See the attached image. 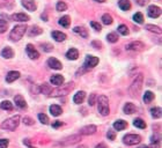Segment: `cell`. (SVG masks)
<instances>
[{
    "label": "cell",
    "instance_id": "1",
    "mask_svg": "<svg viewBox=\"0 0 162 148\" xmlns=\"http://www.w3.org/2000/svg\"><path fill=\"white\" fill-rule=\"evenodd\" d=\"M142 82H144V76L142 74H139L137 75V78L133 80L132 85L130 86L129 88V93L132 97H137V96L140 94L141 91V88H142Z\"/></svg>",
    "mask_w": 162,
    "mask_h": 148
},
{
    "label": "cell",
    "instance_id": "2",
    "mask_svg": "<svg viewBox=\"0 0 162 148\" xmlns=\"http://www.w3.org/2000/svg\"><path fill=\"white\" fill-rule=\"evenodd\" d=\"M27 27L24 24H17L12 29L11 34H9V38L13 42H17L22 38V36L26 34Z\"/></svg>",
    "mask_w": 162,
    "mask_h": 148
},
{
    "label": "cell",
    "instance_id": "3",
    "mask_svg": "<svg viewBox=\"0 0 162 148\" xmlns=\"http://www.w3.org/2000/svg\"><path fill=\"white\" fill-rule=\"evenodd\" d=\"M20 124V116H13L8 119H6L5 122H2L1 124V128L2 130H7V131H14L16 130V127Z\"/></svg>",
    "mask_w": 162,
    "mask_h": 148
},
{
    "label": "cell",
    "instance_id": "4",
    "mask_svg": "<svg viewBox=\"0 0 162 148\" xmlns=\"http://www.w3.org/2000/svg\"><path fill=\"white\" fill-rule=\"evenodd\" d=\"M99 112L102 116H108L110 113V108H109V98L104 95H101L99 97Z\"/></svg>",
    "mask_w": 162,
    "mask_h": 148
},
{
    "label": "cell",
    "instance_id": "5",
    "mask_svg": "<svg viewBox=\"0 0 162 148\" xmlns=\"http://www.w3.org/2000/svg\"><path fill=\"white\" fill-rule=\"evenodd\" d=\"M58 87H59V88L56 90H52L50 95L55 96V97H57V96L67 95L68 93L74 88V83L73 82H68V83H66V85H64L63 87H60V86H58Z\"/></svg>",
    "mask_w": 162,
    "mask_h": 148
},
{
    "label": "cell",
    "instance_id": "6",
    "mask_svg": "<svg viewBox=\"0 0 162 148\" xmlns=\"http://www.w3.org/2000/svg\"><path fill=\"white\" fill-rule=\"evenodd\" d=\"M123 142L127 145V146H134L141 142V137L138 134H126L123 138Z\"/></svg>",
    "mask_w": 162,
    "mask_h": 148
},
{
    "label": "cell",
    "instance_id": "7",
    "mask_svg": "<svg viewBox=\"0 0 162 148\" xmlns=\"http://www.w3.org/2000/svg\"><path fill=\"white\" fill-rule=\"evenodd\" d=\"M80 140H81V135H72V137H68L62 141H59L57 145H59V146H71V145L79 142Z\"/></svg>",
    "mask_w": 162,
    "mask_h": 148
},
{
    "label": "cell",
    "instance_id": "8",
    "mask_svg": "<svg viewBox=\"0 0 162 148\" xmlns=\"http://www.w3.org/2000/svg\"><path fill=\"white\" fill-rule=\"evenodd\" d=\"M97 64H99V58H97V57L87 56V57H86V60H85V63H84V67L86 69L94 68Z\"/></svg>",
    "mask_w": 162,
    "mask_h": 148
},
{
    "label": "cell",
    "instance_id": "9",
    "mask_svg": "<svg viewBox=\"0 0 162 148\" xmlns=\"http://www.w3.org/2000/svg\"><path fill=\"white\" fill-rule=\"evenodd\" d=\"M145 49V45L142 42H131L130 44L126 45V50H130V51H142Z\"/></svg>",
    "mask_w": 162,
    "mask_h": 148
},
{
    "label": "cell",
    "instance_id": "10",
    "mask_svg": "<svg viewBox=\"0 0 162 148\" xmlns=\"http://www.w3.org/2000/svg\"><path fill=\"white\" fill-rule=\"evenodd\" d=\"M147 14H148V16L152 17V19H156V17H159V16L161 15V8L155 5H152L148 7Z\"/></svg>",
    "mask_w": 162,
    "mask_h": 148
},
{
    "label": "cell",
    "instance_id": "11",
    "mask_svg": "<svg viewBox=\"0 0 162 148\" xmlns=\"http://www.w3.org/2000/svg\"><path fill=\"white\" fill-rule=\"evenodd\" d=\"M26 51H27L28 57H29L30 59H38L40 58V53H38V51H37L36 49L34 48L32 44H28V45H27Z\"/></svg>",
    "mask_w": 162,
    "mask_h": 148
},
{
    "label": "cell",
    "instance_id": "12",
    "mask_svg": "<svg viewBox=\"0 0 162 148\" xmlns=\"http://www.w3.org/2000/svg\"><path fill=\"white\" fill-rule=\"evenodd\" d=\"M96 131H97V127L95 125H87L80 130V134L81 135H92V134L96 133Z\"/></svg>",
    "mask_w": 162,
    "mask_h": 148
},
{
    "label": "cell",
    "instance_id": "13",
    "mask_svg": "<svg viewBox=\"0 0 162 148\" xmlns=\"http://www.w3.org/2000/svg\"><path fill=\"white\" fill-rule=\"evenodd\" d=\"M14 102H15V104L17 108H20L21 110H26L27 109V103H26V100L23 98V96L22 95H16L14 97Z\"/></svg>",
    "mask_w": 162,
    "mask_h": 148
},
{
    "label": "cell",
    "instance_id": "14",
    "mask_svg": "<svg viewBox=\"0 0 162 148\" xmlns=\"http://www.w3.org/2000/svg\"><path fill=\"white\" fill-rule=\"evenodd\" d=\"M47 65H49V66L53 69H62L63 68V65H62V63H60L58 59L53 58V57L49 58V60H47Z\"/></svg>",
    "mask_w": 162,
    "mask_h": 148
},
{
    "label": "cell",
    "instance_id": "15",
    "mask_svg": "<svg viewBox=\"0 0 162 148\" xmlns=\"http://www.w3.org/2000/svg\"><path fill=\"white\" fill-rule=\"evenodd\" d=\"M22 6L30 12L36 11V8H37L36 2H35L34 0H22Z\"/></svg>",
    "mask_w": 162,
    "mask_h": 148
},
{
    "label": "cell",
    "instance_id": "16",
    "mask_svg": "<svg viewBox=\"0 0 162 148\" xmlns=\"http://www.w3.org/2000/svg\"><path fill=\"white\" fill-rule=\"evenodd\" d=\"M20 78V73L17 72V71H11V72H8L7 74V76H6V81L8 82V83H12V82H14L15 80H17Z\"/></svg>",
    "mask_w": 162,
    "mask_h": 148
},
{
    "label": "cell",
    "instance_id": "17",
    "mask_svg": "<svg viewBox=\"0 0 162 148\" xmlns=\"http://www.w3.org/2000/svg\"><path fill=\"white\" fill-rule=\"evenodd\" d=\"M12 19L14 21H19V22H27L29 21V16L24 14V13H16V14H13L12 15Z\"/></svg>",
    "mask_w": 162,
    "mask_h": 148
},
{
    "label": "cell",
    "instance_id": "18",
    "mask_svg": "<svg viewBox=\"0 0 162 148\" xmlns=\"http://www.w3.org/2000/svg\"><path fill=\"white\" fill-rule=\"evenodd\" d=\"M50 82L55 86H62L64 83V78L63 75L60 74H56V75H52L51 79H50Z\"/></svg>",
    "mask_w": 162,
    "mask_h": 148
},
{
    "label": "cell",
    "instance_id": "19",
    "mask_svg": "<svg viewBox=\"0 0 162 148\" xmlns=\"http://www.w3.org/2000/svg\"><path fill=\"white\" fill-rule=\"evenodd\" d=\"M86 98V93L85 91H78L75 95L73 96V102L75 104H81Z\"/></svg>",
    "mask_w": 162,
    "mask_h": 148
},
{
    "label": "cell",
    "instance_id": "20",
    "mask_svg": "<svg viewBox=\"0 0 162 148\" xmlns=\"http://www.w3.org/2000/svg\"><path fill=\"white\" fill-rule=\"evenodd\" d=\"M1 57L5 59L13 58V57H14V51H13V49L9 48V46L2 49V51H1Z\"/></svg>",
    "mask_w": 162,
    "mask_h": 148
},
{
    "label": "cell",
    "instance_id": "21",
    "mask_svg": "<svg viewBox=\"0 0 162 148\" xmlns=\"http://www.w3.org/2000/svg\"><path fill=\"white\" fill-rule=\"evenodd\" d=\"M126 127H127V123L125 120H123V119H119V120L114 123V128L116 131H123V130H125Z\"/></svg>",
    "mask_w": 162,
    "mask_h": 148
},
{
    "label": "cell",
    "instance_id": "22",
    "mask_svg": "<svg viewBox=\"0 0 162 148\" xmlns=\"http://www.w3.org/2000/svg\"><path fill=\"white\" fill-rule=\"evenodd\" d=\"M66 57H67V59H70V60H77L79 57V51L74 48L70 49L67 51V53H66Z\"/></svg>",
    "mask_w": 162,
    "mask_h": 148
},
{
    "label": "cell",
    "instance_id": "23",
    "mask_svg": "<svg viewBox=\"0 0 162 148\" xmlns=\"http://www.w3.org/2000/svg\"><path fill=\"white\" fill-rule=\"evenodd\" d=\"M50 112H51L52 116L58 117L63 113V109H62L59 105H57V104H52V105L50 106Z\"/></svg>",
    "mask_w": 162,
    "mask_h": 148
},
{
    "label": "cell",
    "instance_id": "24",
    "mask_svg": "<svg viewBox=\"0 0 162 148\" xmlns=\"http://www.w3.org/2000/svg\"><path fill=\"white\" fill-rule=\"evenodd\" d=\"M124 112H125L126 115H132V113H134L137 110L136 105L133 104V103H126L125 105H124Z\"/></svg>",
    "mask_w": 162,
    "mask_h": 148
},
{
    "label": "cell",
    "instance_id": "25",
    "mask_svg": "<svg viewBox=\"0 0 162 148\" xmlns=\"http://www.w3.org/2000/svg\"><path fill=\"white\" fill-rule=\"evenodd\" d=\"M51 35L55 38V41H57V42H64L66 39V37H67L64 32H60V31H52Z\"/></svg>",
    "mask_w": 162,
    "mask_h": 148
},
{
    "label": "cell",
    "instance_id": "26",
    "mask_svg": "<svg viewBox=\"0 0 162 148\" xmlns=\"http://www.w3.org/2000/svg\"><path fill=\"white\" fill-rule=\"evenodd\" d=\"M73 31L75 34H79L80 36L84 37V38L88 37V32H87V29H85V27H75V28H73Z\"/></svg>",
    "mask_w": 162,
    "mask_h": 148
},
{
    "label": "cell",
    "instance_id": "27",
    "mask_svg": "<svg viewBox=\"0 0 162 148\" xmlns=\"http://www.w3.org/2000/svg\"><path fill=\"white\" fill-rule=\"evenodd\" d=\"M151 115H152V117H153V118H155V119H157V118H161L162 109L160 108V106L152 108V109H151Z\"/></svg>",
    "mask_w": 162,
    "mask_h": 148
},
{
    "label": "cell",
    "instance_id": "28",
    "mask_svg": "<svg viewBox=\"0 0 162 148\" xmlns=\"http://www.w3.org/2000/svg\"><path fill=\"white\" fill-rule=\"evenodd\" d=\"M38 90H40L41 94H47V95H49V94H51L52 88L47 85V83H44V85H41L38 87Z\"/></svg>",
    "mask_w": 162,
    "mask_h": 148
},
{
    "label": "cell",
    "instance_id": "29",
    "mask_svg": "<svg viewBox=\"0 0 162 148\" xmlns=\"http://www.w3.org/2000/svg\"><path fill=\"white\" fill-rule=\"evenodd\" d=\"M118 6L122 11H129L131 8V4L129 0H119L118 1Z\"/></svg>",
    "mask_w": 162,
    "mask_h": 148
},
{
    "label": "cell",
    "instance_id": "30",
    "mask_svg": "<svg viewBox=\"0 0 162 148\" xmlns=\"http://www.w3.org/2000/svg\"><path fill=\"white\" fill-rule=\"evenodd\" d=\"M154 97H155V95H154L152 91L147 90L146 93L144 94V96H142V100H144V102H145V103H151L152 101L154 100Z\"/></svg>",
    "mask_w": 162,
    "mask_h": 148
},
{
    "label": "cell",
    "instance_id": "31",
    "mask_svg": "<svg viewBox=\"0 0 162 148\" xmlns=\"http://www.w3.org/2000/svg\"><path fill=\"white\" fill-rule=\"evenodd\" d=\"M42 32H43V30L40 27L34 26L29 29V32H28V34H29V36H37V35H41Z\"/></svg>",
    "mask_w": 162,
    "mask_h": 148
},
{
    "label": "cell",
    "instance_id": "32",
    "mask_svg": "<svg viewBox=\"0 0 162 148\" xmlns=\"http://www.w3.org/2000/svg\"><path fill=\"white\" fill-rule=\"evenodd\" d=\"M70 23H71V20H70V16L68 15H65L59 19V24L62 27H64V28H68Z\"/></svg>",
    "mask_w": 162,
    "mask_h": 148
},
{
    "label": "cell",
    "instance_id": "33",
    "mask_svg": "<svg viewBox=\"0 0 162 148\" xmlns=\"http://www.w3.org/2000/svg\"><path fill=\"white\" fill-rule=\"evenodd\" d=\"M0 108L2 110H7V111H12L13 110V104H12L9 101H2L0 103Z\"/></svg>",
    "mask_w": 162,
    "mask_h": 148
},
{
    "label": "cell",
    "instance_id": "34",
    "mask_svg": "<svg viewBox=\"0 0 162 148\" xmlns=\"http://www.w3.org/2000/svg\"><path fill=\"white\" fill-rule=\"evenodd\" d=\"M133 125L138 128H141V130H144V128H146V123L144 122L141 118H137L134 119V122H133Z\"/></svg>",
    "mask_w": 162,
    "mask_h": 148
},
{
    "label": "cell",
    "instance_id": "35",
    "mask_svg": "<svg viewBox=\"0 0 162 148\" xmlns=\"http://www.w3.org/2000/svg\"><path fill=\"white\" fill-rule=\"evenodd\" d=\"M107 39H108V42H110V43L118 42V35H117L116 32H110V34L107 35Z\"/></svg>",
    "mask_w": 162,
    "mask_h": 148
},
{
    "label": "cell",
    "instance_id": "36",
    "mask_svg": "<svg viewBox=\"0 0 162 148\" xmlns=\"http://www.w3.org/2000/svg\"><path fill=\"white\" fill-rule=\"evenodd\" d=\"M146 29L149 30L152 32H156V34H161V29L160 27L157 26H153V24H146Z\"/></svg>",
    "mask_w": 162,
    "mask_h": 148
},
{
    "label": "cell",
    "instance_id": "37",
    "mask_svg": "<svg viewBox=\"0 0 162 148\" xmlns=\"http://www.w3.org/2000/svg\"><path fill=\"white\" fill-rule=\"evenodd\" d=\"M7 28H8V22L6 21V20H1L0 19V34H4L7 30Z\"/></svg>",
    "mask_w": 162,
    "mask_h": 148
},
{
    "label": "cell",
    "instance_id": "38",
    "mask_svg": "<svg viewBox=\"0 0 162 148\" xmlns=\"http://www.w3.org/2000/svg\"><path fill=\"white\" fill-rule=\"evenodd\" d=\"M102 22L104 23L105 26L111 24V23H112V17H111V15H109V14H104V15L102 16Z\"/></svg>",
    "mask_w": 162,
    "mask_h": 148
},
{
    "label": "cell",
    "instance_id": "39",
    "mask_svg": "<svg viewBox=\"0 0 162 148\" xmlns=\"http://www.w3.org/2000/svg\"><path fill=\"white\" fill-rule=\"evenodd\" d=\"M133 21L137 22V23H142L144 22V15L141 14L140 12H138V13H136L133 15Z\"/></svg>",
    "mask_w": 162,
    "mask_h": 148
},
{
    "label": "cell",
    "instance_id": "40",
    "mask_svg": "<svg viewBox=\"0 0 162 148\" xmlns=\"http://www.w3.org/2000/svg\"><path fill=\"white\" fill-rule=\"evenodd\" d=\"M58 12H63V11H66L67 9V5L64 2V1H58L57 2V6H56Z\"/></svg>",
    "mask_w": 162,
    "mask_h": 148
},
{
    "label": "cell",
    "instance_id": "41",
    "mask_svg": "<svg viewBox=\"0 0 162 148\" xmlns=\"http://www.w3.org/2000/svg\"><path fill=\"white\" fill-rule=\"evenodd\" d=\"M118 32L122 34L123 36H126V35H129V29H127V27L125 24H120L118 27Z\"/></svg>",
    "mask_w": 162,
    "mask_h": 148
},
{
    "label": "cell",
    "instance_id": "42",
    "mask_svg": "<svg viewBox=\"0 0 162 148\" xmlns=\"http://www.w3.org/2000/svg\"><path fill=\"white\" fill-rule=\"evenodd\" d=\"M38 119H40V122L44 124V125H47L49 124V117L47 115H44V113H40L38 115Z\"/></svg>",
    "mask_w": 162,
    "mask_h": 148
},
{
    "label": "cell",
    "instance_id": "43",
    "mask_svg": "<svg viewBox=\"0 0 162 148\" xmlns=\"http://www.w3.org/2000/svg\"><path fill=\"white\" fill-rule=\"evenodd\" d=\"M90 26L93 27L96 31H101V30H102V27H101V24H100V23H97V22L92 21V22H90Z\"/></svg>",
    "mask_w": 162,
    "mask_h": 148
},
{
    "label": "cell",
    "instance_id": "44",
    "mask_svg": "<svg viewBox=\"0 0 162 148\" xmlns=\"http://www.w3.org/2000/svg\"><path fill=\"white\" fill-rule=\"evenodd\" d=\"M42 48H43V50H44L45 52H50V51H52V50H53L52 45H51V44H47V43H45V44H42Z\"/></svg>",
    "mask_w": 162,
    "mask_h": 148
},
{
    "label": "cell",
    "instance_id": "45",
    "mask_svg": "<svg viewBox=\"0 0 162 148\" xmlns=\"http://www.w3.org/2000/svg\"><path fill=\"white\" fill-rule=\"evenodd\" d=\"M107 138H108L109 140H115V139H116L115 131H112V130H109V131H108V133H107Z\"/></svg>",
    "mask_w": 162,
    "mask_h": 148
},
{
    "label": "cell",
    "instance_id": "46",
    "mask_svg": "<svg viewBox=\"0 0 162 148\" xmlns=\"http://www.w3.org/2000/svg\"><path fill=\"white\" fill-rule=\"evenodd\" d=\"M23 123H24V124H26V125H29V126H30V125H34V119H32V118H30V117H24V118H23Z\"/></svg>",
    "mask_w": 162,
    "mask_h": 148
},
{
    "label": "cell",
    "instance_id": "47",
    "mask_svg": "<svg viewBox=\"0 0 162 148\" xmlns=\"http://www.w3.org/2000/svg\"><path fill=\"white\" fill-rule=\"evenodd\" d=\"M9 145V141L7 139H1L0 140V148H7Z\"/></svg>",
    "mask_w": 162,
    "mask_h": 148
},
{
    "label": "cell",
    "instance_id": "48",
    "mask_svg": "<svg viewBox=\"0 0 162 148\" xmlns=\"http://www.w3.org/2000/svg\"><path fill=\"white\" fill-rule=\"evenodd\" d=\"M95 98H96V95L95 94H90V96H89L88 98V104L90 106H93L95 104Z\"/></svg>",
    "mask_w": 162,
    "mask_h": 148
},
{
    "label": "cell",
    "instance_id": "49",
    "mask_svg": "<svg viewBox=\"0 0 162 148\" xmlns=\"http://www.w3.org/2000/svg\"><path fill=\"white\" fill-rule=\"evenodd\" d=\"M92 45H93V48H95V49H100L102 46V43L100 42V41H93V42H92Z\"/></svg>",
    "mask_w": 162,
    "mask_h": 148
},
{
    "label": "cell",
    "instance_id": "50",
    "mask_svg": "<svg viewBox=\"0 0 162 148\" xmlns=\"http://www.w3.org/2000/svg\"><path fill=\"white\" fill-rule=\"evenodd\" d=\"M148 1H149V0H136L137 4H138V5H140V6H145Z\"/></svg>",
    "mask_w": 162,
    "mask_h": 148
},
{
    "label": "cell",
    "instance_id": "51",
    "mask_svg": "<svg viewBox=\"0 0 162 148\" xmlns=\"http://www.w3.org/2000/svg\"><path fill=\"white\" fill-rule=\"evenodd\" d=\"M60 126H63V122H60V120H57V122H55L52 124V127H55V128L60 127Z\"/></svg>",
    "mask_w": 162,
    "mask_h": 148
},
{
    "label": "cell",
    "instance_id": "52",
    "mask_svg": "<svg viewBox=\"0 0 162 148\" xmlns=\"http://www.w3.org/2000/svg\"><path fill=\"white\" fill-rule=\"evenodd\" d=\"M95 148H107V146H105V143H99Z\"/></svg>",
    "mask_w": 162,
    "mask_h": 148
},
{
    "label": "cell",
    "instance_id": "53",
    "mask_svg": "<svg viewBox=\"0 0 162 148\" xmlns=\"http://www.w3.org/2000/svg\"><path fill=\"white\" fill-rule=\"evenodd\" d=\"M42 19L44 20V21H47V14H42Z\"/></svg>",
    "mask_w": 162,
    "mask_h": 148
},
{
    "label": "cell",
    "instance_id": "54",
    "mask_svg": "<svg viewBox=\"0 0 162 148\" xmlns=\"http://www.w3.org/2000/svg\"><path fill=\"white\" fill-rule=\"evenodd\" d=\"M23 143H24V145H28V146H30V142H29V140H28V139H27V140H24V141H23Z\"/></svg>",
    "mask_w": 162,
    "mask_h": 148
},
{
    "label": "cell",
    "instance_id": "55",
    "mask_svg": "<svg viewBox=\"0 0 162 148\" xmlns=\"http://www.w3.org/2000/svg\"><path fill=\"white\" fill-rule=\"evenodd\" d=\"M138 148H149L148 146H146V145H141V146H139Z\"/></svg>",
    "mask_w": 162,
    "mask_h": 148
},
{
    "label": "cell",
    "instance_id": "56",
    "mask_svg": "<svg viewBox=\"0 0 162 148\" xmlns=\"http://www.w3.org/2000/svg\"><path fill=\"white\" fill-rule=\"evenodd\" d=\"M94 1H96V2H104L105 0H94Z\"/></svg>",
    "mask_w": 162,
    "mask_h": 148
},
{
    "label": "cell",
    "instance_id": "57",
    "mask_svg": "<svg viewBox=\"0 0 162 148\" xmlns=\"http://www.w3.org/2000/svg\"><path fill=\"white\" fill-rule=\"evenodd\" d=\"M78 148H88L87 146H85V145H81V146H79Z\"/></svg>",
    "mask_w": 162,
    "mask_h": 148
},
{
    "label": "cell",
    "instance_id": "58",
    "mask_svg": "<svg viewBox=\"0 0 162 148\" xmlns=\"http://www.w3.org/2000/svg\"><path fill=\"white\" fill-rule=\"evenodd\" d=\"M29 148H36V147H32V146H29Z\"/></svg>",
    "mask_w": 162,
    "mask_h": 148
}]
</instances>
